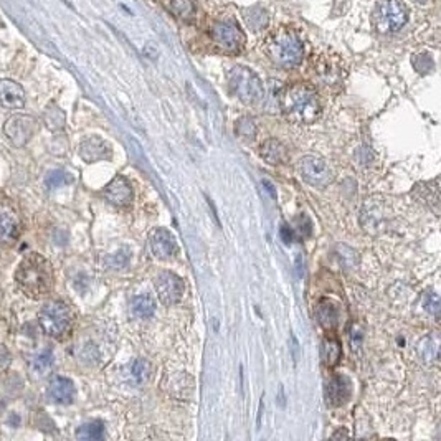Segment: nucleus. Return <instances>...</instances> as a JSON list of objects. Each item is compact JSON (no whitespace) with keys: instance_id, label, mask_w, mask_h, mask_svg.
Wrapping results in <instances>:
<instances>
[{"instance_id":"b1692460","label":"nucleus","mask_w":441,"mask_h":441,"mask_svg":"<svg viewBox=\"0 0 441 441\" xmlns=\"http://www.w3.org/2000/svg\"><path fill=\"white\" fill-rule=\"evenodd\" d=\"M53 367V354L52 350H43V352L36 354L30 362V370L39 377H45Z\"/></svg>"},{"instance_id":"20e7f679","label":"nucleus","mask_w":441,"mask_h":441,"mask_svg":"<svg viewBox=\"0 0 441 441\" xmlns=\"http://www.w3.org/2000/svg\"><path fill=\"white\" fill-rule=\"evenodd\" d=\"M39 323L47 336L63 341L72 334L75 314L65 301H48L39 312Z\"/></svg>"},{"instance_id":"c756f323","label":"nucleus","mask_w":441,"mask_h":441,"mask_svg":"<svg viewBox=\"0 0 441 441\" xmlns=\"http://www.w3.org/2000/svg\"><path fill=\"white\" fill-rule=\"evenodd\" d=\"M149 374H151V365H149V362L144 361V358H139V361H136L133 364V367H131V375H133L136 382L147 380Z\"/></svg>"},{"instance_id":"393cba45","label":"nucleus","mask_w":441,"mask_h":441,"mask_svg":"<svg viewBox=\"0 0 441 441\" xmlns=\"http://www.w3.org/2000/svg\"><path fill=\"white\" fill-rule=\"evenodd\" d=\"M169 7L175 17L185 20V22H191L195 17V6H193L192 0H171Z\"/></svg>"},{"instance_id":"39448f33","label":"nucleus","mask_w":441,"mask_h":441,"mask_svg":"<svg viewBox=\"0 0 441 441\" xmlns=\"http://www.w3.org/2000/svg\"><path fill=\"white\" fill-rule=\"evenodd\" d=\"M410 10L402 0H378L372 12V25L378 34H394L405 27Z\"/></svg>"},{"instance_id":"f03ea898","label":"nucleus","mask_w":441,"mask_h":441,"mask_svg":"<svg viewBox=\"0 0 441 441\" xmlns=\"http://www.w3.org/2000/svg\"><path fill=\"white\" fill-rule=\"evenodd\" d=\"M263 52L266 58L278 68L291 69L299 67L304 58V45L292 27H276L263 40Z\"/></svg>"},{"instance_id":"c85d7f7f","label":"nucleus","mask_w":441,"mask_h":441,"mask_svg":"<svg viewBox=\"0 0 441 441\" xmlns=\"http://www.w3.org/2000/svg\"><path fill=\"white\" fill-rule=\"evenodd\" d=\"M237 136H240L241 139H251L257 136V125L251 118H241L240 121L237 122Z\"/></svg>"},{"instance_id":"7c9ffc66","label":"nucleus","mask_w":441,"mask_h":441,"mask_svg":"<svg viewBox=\"0 0 441 441\" xmlns=\"http://www.w3.org/2000/svg\"><path fill=\"white\" fill-rule=\"evenodd\" d=\"M69 182V175L63 171H53L47 177L48 187H60V185Z\"/></svg>"},{"instance_id":"a211bd4d","label":"nucleus","mask_w":441,"mask_h":441,"mask_svg":"<svg viewBox=\"0 0 441 441\" xmlns=\"http://www.w3.org/2000/svg\"><path fill=\"white\" fill-rule=\"evenodd\" d=\"M48 397L60 405H69L75 400V385L69 378L55 377L48 385Z\"/></svg>"},{"instance_id":"4be33fe9","label":"nucleus","mask_w":441,"mask_h":441,"mask_svg":"<svg viewBox=\"0 0 441 441\" xmlns=\"http://www.w3.org/2000/svg\"><path fill=\"white\" fill-rule=\"evenodd\" d=\"M243 17H245V23L248 25L253 32L263 30V28L268 27L270 23V15L265 9L261 7H250L243 12Z\"/></svg>"},{"instance_id":"aec40b11","label":"nucleus","mask_w":441,"mask_h":441,"mask_svg":"<svg viewBox=\"0 0 441 441\" xmlns=\"http://www.w3.org/2000/svg\"><path fill=\"white\" fill-rule=\"evenodd\" d=\"M259 154L271 166H279V164L288 160L286 147L279 141H276V139H268V141L263 142L261 147H259Z\"/></svg>"},{"instance_id":"2f4dec72","label":"nucleus","mask_w":441,"mask_h":441,"mask_svg":"<svg viewBox=\"0 0 441 441\" xmlns=\"http://www.w3.org/2000/svg\"><path fill=\"white\" fill-rule=\"evenodd\" d=\"M294 233H299L301 237L306 238L311 235V220L306 215H299L298 220H296V232Z\"/></svg>"},{"instance_id":"f8f14e48","label":"nucleus","mask_w":441,"mask_h":441,"mask_svg":"<svg viewBox=\"0 0 441 441\" xmlns=\"http://www.w3.org/2000/svg\"><path fill=\"white\" fill-rule=\"evenodd\" d=\"M103 195L114 207H129L134 199L133 185H131L126 177L118 175L106 185L105 191H103Z\"/></svg>"},{"instance_id":"5701e85b","label":"nucleus","mask_w":441,"mask_h":441,"mask_svg":"<svg viewBox=\"0 0 441 441\" xmlns=\"http://www.w3.org/2000/svg\"><path fill=\"white\" fill-rule=\"evenodd\" d=\"M342 357V347L341 342L336 339V337H325L323 342V361L325 365L334 367L339 364Z\"/></svg>"},{"instance_id":"dca6fc26","label":"nucleus","mask_w":441,"mask_h":441,"mask_svg":"<svg viewBox=\"0 0 441 441\" xmlns=\"http://www.w3.org/2000/svg\"><path fill=\"white\" fill-rule=\"evenodd\" d=\"M316 319L324 331L332 332L339 325V306L336 301L324 298L316 304Z\"/></svg>"},{"instance_id":"6e6552de","label":"nucleus","mask_w":441,"mask_h":441,"mask_svg":"<svg viewBox=\"0 0 441 441\" xmlns=\"http://www.w3.org/2000/svg\"><path fill=\"white\" fill-rule=\"evenodd\" d=\"M298 172L304 182L314 187H327L334 180V172L331 166L324 159L316 155H304L298 162Z\"/></svg>"},{"instance_id":"ddd939ff","label":"nucleus","mask_w":441,"mask_h":441,"mask_svg":"<svg viewBox=\"0 0 441 441\" xmlns=\"http://www.w3.org/2000/svg\"><path fill=\"white\" fill-rule=\"evenodd\" d=\"M149 246L158 259H171L177 253V241L169 230L155 228L149 235Z\"/></svg>"},{"instance_id":"9b49d317","label":"nucleus","mask_w":441,"mask_h":441,"mask_svg":"<svg viewBox=\"0 0 441 441\" xmlns=\"http://www.w3.org/2000/svg\"><path fill=\"white\" fill-rule=\"evenodd\" d=\"M36 121L35 118L27 116V114H15L7 119L3 126V133L10 139L14 146H25L30 141L32 136L35 134Z\"/></svg>"},{"instance_id":"72a5a7b5","label":"nucleus","mask_w":441,"mask_h":441,"mask_svg":"<svg viewBox=\"0 0 441 441\" xmlns=\"http://www.w3.org/2000/svg\"><path fill=\"white\" fill-rule=\"evenodd\" d=\"M427 308L428 311L433 312V314H438V309H440V301H438V296L436 294H430L428 296V303H427Z\"/></svg>"},{"instance_id":"412c9836","label":"nucleus","mask_w":441,"mask_h":441,"mask_svg":"<svg viewBox=\"0 0 441 441\" xmlns=\"http://www.w3.org/2000/svg\"><path fill=\"white\" fill-rule=\"evenodd\" d=\"M418 354L422 357L424 364L436 365L440 361V341L436 334L423 337L422 342L418 344Z\"/></svg>"},{"instance_id":"0eeeda50","label":"nucleus","mask_w":441,"mask_h":441,"mask_svg":"<svg viewBox=\"0 0 441 441\" xmlns=\"http://www.w3.org/2000/svg\"><path fill=\"white\" fill-rule=\"evenodd\" d=\"M230 92L245 105H257L263 100V85L259 78L246 67H235L228 73Z\"/></svg>"},{"instance_id":"a878e982","label":"nucleus","mask_w":441,"mask_h":441,"mask_svg":"<svg viewBox=\"0 0 441 441\" xmlns=\"http://www.w3.org/2000/svg\"><path fill=\"white\" fill-rule=\"evenodd\" d=\"M131 311L139 319H147L154 312V301L151 296H138L131 304Z\"/></svg>"},{"instance_id":"bb28decb","label":"nucleus","mask_w":441,"mask_h":441,"mask_svg":"<svg viewBox=\"0 0 441 441\" xmlns=\"http://www.w3.org/2000/svg\"><path fill=\"white\" fill-rule=\"evenodd\" d=\"M76 436L80 440H101L105 436V424L101 422H89L81 424L76 430Z\"/></svg>"},{"instance_id":"4468645a","label":"nucleus","mask_w":441,"mask_h":441,"mask_svg":"<svg viewBox=\"0 0 441 441\" xmlns=\"http://www.w3.org/2000/svg\"><path fill=\"white\" fill-rule=\"evenodd\" d=\"M350 394H352V385L349 378L342 374L334 375L325 387V398L331 407L344 405L350 398Z\"/></svg>"},{"instance_id":"2eb2a0df","label":"nucleus","mask_w":441,"mask_h":441,"mask_svg":"<svg viewBox=\"0 0 441 441\" xmlns=\"http://www.w3.org/2000/svg\"><path fill=\"white\" fill-rule=\"evenodd\" d=\"M0 103L7 109H22L25 106V92L17 81L0 80Z\"/></svg>"},{"instance_id":"6ab92c4d","label":"nucleus","mask_w":441,"mask_h":441,"mask_svg":"<svg viewBox=\"0 0 441 441\" xmlns=\"http://www.w3.org/2000/svg\"><path fill=\"white\" fill-rule=\"evenodd\" d=\"M314 69L319 76L321 81H325V83H336L339 80V65H337V56L334 55H325V53H319L316 56L314 61Z\"/></svg>"},{"instance_id":"f3484780","label":"nucleus","mask_w":441,"mask_h":441,"mask_svg":"<svg viewBox=\"0 0 441 441\" xmlns=\"http://www.w3.org/2000/svg\"><path fill=\"white\" fill-rule=\"evenodd\" d=\"M78 152H80V158L88 164L111 158V147L108 146V142L103 141L101 138L86 139V141L80 144Z\"/></svg>"},{"instance_id":"f257e3e1","label":"nucleus","mask_w":441,"mask_h":441,"mask_svg":"<svg viewBox=\"0 0 441 441\" xmlns=\"http://www.w3.org/2000/svg\"><path fill=\"white\" fill-rule=\"evenodd\" d=\"M15 283L27 298H45L50 294L55 286V273H53L52 263L40 253L27 255L15 271Z\"/></svg>"},{"instance_id":"9d476101","label":"nucleus","mask_w":441,"mask_h":441,"mask_svg":"<svg viewBox=\"0 0 441 441\" xmlns=\"http://www.w3.org/2000/svg\"><path fill=\"white\" fill-rule=\"evenodd\" d=\"M184 290L185 286L182 278L172 271H162L155 278V291H158L160 303L166 304V306L179 303L184 296Z\"/></svg>"},{"instance_id":"423d86ee","label":"nucleus","mask_w":441,"mask_h":441,"mask_svg":"<svg viewBox=\"0 0 441 441\" xmlns=\"http://www.w3.org/2000/svg\"><path fill=\"white\" fill-rule=\"evenodd\" d=\"M208 36L225 55H238L245 47V34L233 19H215L208 27Z\"/></svg>"},{"instance_id":"f704fd0d","label":"nucleus","mask_w":441,"mask_h":441,"mask_svg":"<svg viewBox=\"0 0 441 441\" xmlns=\"http://www.w3.org/2000/svg\"><path fill=\"white\" fill-rule=\"evenodd\" d=\"M416 2H424V0H416Z\"/></svg>"},{"instance_id":"7ed1b4c3","label":"nucleus","mask_w":441,"mask_h":441,"mask_svg":"<svg viewBox=\"0 0 441 441\" xmlns=\"http://www.w3.org/2000/svg\"><path fill=\"white\" fill-rule=\"evenodd\" d=\"M279 101L284 116L296 125H312L323 113L319 94L308 83L286 86Z\"/></svg>"},{"instance_id":"1a4fd4ad","label":"nucleus","mask_w":441,"mask_h":441,"mask_svg":"<svg viewBox=\"0 0 441 441\" xmlns=\"http://www.w3.org/2000/svg\"><path fill=\"white\" fill-rule=\"evenodd\" d=\"M20 235V217L15 205L0 195V245H10Z\"/></svg>"},{"instance_id":"473e14b6","label":"nucleus","mask_w":441,"mask_h":441,"mask_svg":"<svg viewBox=\"0 0 441 441\" xmlns=\"http://www.w3.org/2000/svg\"><path fill=\"white\" fill-rule=\"evenodd\" d=\"M279 235H281V240H283V243H286V245H291V243L294 241V237H296L294 230H292L291 226L288 225V224H283V225H281V230H279Z\"/></svg>"},{"instance_id":"cd10ccee","label":"nucleus","mask_w":441,"mask_h":441,"mask_svg":"<svg viewBox=\"0 0 441 441\" xmlns=\"http://www.w3.org/2000/svg\"><path fill=\"white\" fill-rule=\"evenodd\" d=\"M43 121L45 125H47L48 129H61L65 125V114L63 111L60 108H56L55 105H50L47 109H45V114H43Z\"/></svg>"}]
</instances>
